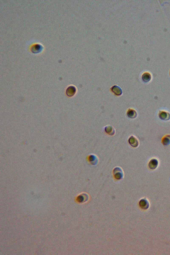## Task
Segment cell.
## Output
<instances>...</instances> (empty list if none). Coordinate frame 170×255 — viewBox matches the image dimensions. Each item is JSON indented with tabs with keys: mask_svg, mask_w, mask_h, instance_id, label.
Here are the masks:
<instances>
[{
	"mask_svg": "<svg viewBox=\"0 0 170 255\" xmlns=\"http://www.w3.org/2000/svg\"><path fill=\"white\" fill-rule=\"evenodd\" d=\"M114 176L117 179H122L123 177L124 172L122 169L117 167L115 168L113 171Z\"/></svg>",
	"mask_w": 170,
	"mask_h": 255,
	"instance_id": "cell-1",
	"label": "cell"
},
{
	"mask_svg": "<svg viewBox=\"0 0 170 255\" xmlns=\"http://www.w3.org/2000/svg\"><path fill=\"white\" fill-rule=\"evenodd\" d=\"M159 115V118L162 120L168 121L170 119V114L167 112L160 111Z\"/></svg>",
	"mask_w": 170,
	"mask_h": 255,
	"instance_id": "cell-2",
	"label": "cell"
},
{
	"mask_svg": "<svg viewBox=\"0 0 170 255\" xmlns=\"http://www.w3.org/2000/svg\"><path fill=\"white\" fill-rule=\"evenodd\" d=\"M159 164V161L157 159H153L149 163V167L151 169L154 170L157 168Z\"/></svg>",
	"mask_w": 170,
	"mask_h": 255,
	"instance_id": "cell-3",
	"label": "cell"
},
{
	"mask_svg": "<svg viewBox=\"0 0 170 255\" xmlns=\"http://www.w3.org/2000/svg\"><path fill=\"white\" fill-rule=\"evenodd\" d=\"M129 143L132 147H137L138 146L139 142L137 139L134 136H132L129 139Z\"/></svg>",
	"mask_w": 170,
	"mask_h": 255,
	"instance_id": "cell-4",
	"label": "cell"
},
{
	"mask_svg": "<svg viewBox=\"0 0 170 255\" xmlns=\"http://www.w3.org/2000/svg\"><path fill=\"white\" fill-rule=\"evenodd\" d=\"M98 157L94 155H90L88 157L89 162L93 165H95L98 163Z\"/></svg>",
	"mask_w": 170,
	"mask_h": 255,
	"instance_id": "cell-5",
	"label": "cell"
},
{
	"mask_svg": "<svg viewBox=\"0 0 170 255\" xmlns=\"http://www.w3.org/2000/svg\"><path fill=\"white\" fill-rule=\"evenodd\" d=\"M142 79L144 82H147L151 80L152 76L151 74L148 72H145L142 75Z\"/></svg>",
	"mask_w": 170,
	"mask_h": 255,
	"instance_id": "cell-6",
	"label": "cell"
},
{
	"mask_svg": "<svg viewBox=\"0 0 170 255\" xmlns=\"http://www.w3.org/2000/svg\"><path fill=\"white\" fill-rule=\"evenodd\" d=\"M162 143L165 146H169L170 145V135L165 136L162 139Z\"/></svg>",
	"mask_w": 170,
	"mask_h": 255,
	"instance_id": "cell-7",
	"label": "cell"
},
{
	"mask_svg": "<svg viewBox=\"0 0 170 255\" xmlns=\"http://www.w3.org/2000/svg\"><path fill=\"white\" fill-rule=\"evenodd\" d=\"M105 131L107 133L109 134L110 135H113V134L115 133V131L113 129V128L110 126H107L106 128Z\"/></svg>",
	"mask_w": 170,
	"mask_h": 255,
	"instance_id": "cell-8",
	"label": "cell"
},
{
	"mask_svg": "<svg viewBox=\"0 0 170 255\" xmlns=\"http://www.w3.org/2000/svg\"><path fill=\"white\" fill-rule=\"evenodd\" d=\"M128 115L131 118H135L136 117V115H137V114L136 111H135L134 110H129V111L128 112Z\"/></svg>",
	"mask_w": 170,
	"mask_h": 255,
	"instance_id": "cell-9",
	"label": "cell"
},
{
	"mask_svg": "<svg viewBox=\"0 0 170 255\" xmlns=\"http://www.w3.org/2000/svg\"><path fill=\"white\" fill-rule=\"evenodd\" d=\"M75 88H73L72 87H70V88H69L67 90V94H68V96H71L73 95V94H75Z\"/></svg>",
	"mask_w": 170,
	"mask_h": 255,
	"instance_id": "cell-10",
	"label": "cell"
}]
</instances>
